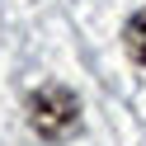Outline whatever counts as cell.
Segmentation results:
<instances>
[{"mask_svg": "<svg viewBox=\"0 0 146 146\" xmlns=\"http://www.w3.org/2000/svg\"><path fill=\"white\" fill-rule=\"evenodd\" d=\"M29 123L42 141H61L80 127V99L66 85H38L29 94Z\"/></svg>", "mask_w": 146, "mask_h": 146, "instance_id": "6da1fadb", "label": "cell"}, {"mask_svg": "<svg viewBox=\"0 0 146 146\" xmlns=\"http://www.w3.org/2000/svg\"><path fill=\"white\" fill-rule=\"evenodd\" d=\"M123 47H127V57H132L137 66H146V10H137L132 19H127V29H123Z\"/></svg>", "mask_w": 146, "mask_h": 146, "instance_id": "7a4b0ae2", "label": "cell"}]
</instances>
